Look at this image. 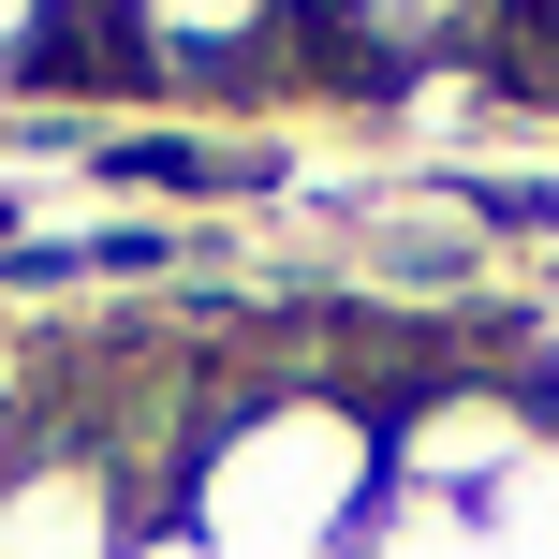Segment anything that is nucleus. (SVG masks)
<instances>
[{"instance_id": "obj_1", "label": "nucleus", "mask_w": 559, "mask_h": 559, "mask_svg": "<svg viewBox=\"0 0 559 559\" xmlns=\"http://www.w3.org/2000/svg\"><path fill=\"white\" fill-rule=\"evenodd\" d=\"M383 397L338 383H265L236 397L192 442V486H177V531L206 559H354L383 531Z\"/></svg>"}, {"instance_id": "obj_2", "label": "nucleus", "mask_w": 559, "mask_h": 559, "mask_svg": "<svg viewBox=\"0 0 559 559\" xmlns=\"http://www.w3.org/2000/svg\"><path fill=\"white\" fill-rule=\"evenodd\" d=\"M147 515L118 501V456H15L0 472V559H118Z\"/></svg>"}, {"instance_id": "obj_3", "label": "nucleus", "mask_w": 559, "mask_h": 559, "mask_svg": "<svg viewBox=\"0 0 559 559\" xmlns=\"http://www.w3.org/2000/svg\"><path fill=\"white\" fill-rule=\"evenodd\" d=\"M472 531H486V559H559V427L515 456V486L472 515Z\"/></svg>"}, {"instance_id": "obj_4", "label": "nucleus", "mask_w": 559, "mask_h": 559, "mask_svg": "<svg viewBox=\"0 0 559 559\" xmlns=\"http://www.w3.org/2000/svg\"><path fill=\"white\" fill-rule=\"evenodd\" d=\"M354 559H486V531L442 515V501H383V531H368Z\"/></svg>"}, {"instance_id": "obj_5", "label": "nucleus", "mask_w": 559, "mask_h": 559, "mask_svg": "<svg viewBox=\"0 0 559 559\" xmlns=\"http://www.w3.org/2000/svg\"><path fill=\"white\" fill-rule=\"evenodd\" d=\"M338 29H397V45H427V29H486L501 0H324Z\"/></svg>"}, {"instance_id": "obj_6", "label": "nucleus", "mask_w": 559, "mask_h": 559, "mask_svg": "<svg viewBox=\"0 0 559 559\" xmlns=\"http://www.w3.org/2000/svg\"><path fill=\"white\" fill-rule=\"evenodd\" d=\"M118 559H206V545H192V531H177V515H147V531H133V545H118Z\"/></svg>"}, {"instance_id": "obj_7", "label": "nucleus", "mask_w": 559, "mask_h": 559, "mask_svg": "<svg viewBox=\"0 0 559 559\" xmlns=\"http://www.w3.org/2000/svg\"><path fill=\"white\" fill-rule=\"evenodd\" d=\"M15 222H29V206H15V177H0V251H15Z\"/></svg>"}, {"instance_id": "obj_8", "label": "nucleus", "mask_w": 559, "mask_h": 559, "mask_svg": "<svg viewBox=\"0 0 559 559\" xmlns=\"http://www.w3.org/2000/svg\"><path fill=\"white\" fill-rule=\"evenodd\" d=\"M531 15H559V0H531Z\"/></svg>"}]
</instances>
